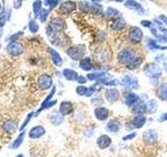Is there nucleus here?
<instances>
[{
	"label": "nucleus",
	"instance_id": "35",
	"mask_svg": "<svg viewBox=\"0 0 167 157\" xmlns=\"http://www.w3.org/2000/svg\"><path fill=\"white\" fill-rule=\"evenodd\" d=\"M76 81H77V83H79V84H82V85H83V84H86L87 83L88 79H87L85 76H78V78H77Z\"/></svg>",
	"mask_w": 167,
	"mask_h": 157
},
{
	"label": "nucleus",
	"instance_id": "24",
	"mask_svg": "<svg viewBox=\"0 0 167 157\" xmlns=\"http://www.w3.org/2000/svg\"><path fill=\"white\" fill-rule=\"evenodd\" d=\"M104 16H106V18L108 19H113V18H117L118 16H120V13H119V11H117L116 9H114V7H108V9H106V12H104Z\"/></svg>",
	"mask_w": 167,
	"mask_h": 157
},
{
	"label": "nucleus",
	"instance_id": "13",
	"mask_svg": "<svg viewBox=\"0 0 167 157\" xmlns=\"http://www.w3.org/2000/svg\"><path fill=\"white\" fill-rule=\"evenodd\" d=\"M142 136H143V140L147 144H153L158 140V133L154 129H148V130L144 131Z\"/></svg>",
	"mask_w": 167,
	"mask_h": 157
},
{
	"label": "nucleus",
	"instance_id": "31",
	"mask_svg": "<svg viewBox=\"0 0 167 157\" xmlns=\"http://www.w3.org/2000/svg\"><path fill=\"white\" fill-rule=\"evenodd\" d=\"M137 135H138V133H137V132H129V133H128L126 135H124L123 137H122V140H123V141L133 140V139L135 138Z\"/></svg>",
	"mask_w": 167,
	"mask_h": 157
},
{
	"label": "nucleus",
	"instance_id": "2",
	"mask_svg": "<svg viewBox=\"0 0 167 157\" xmlns=\"http://www.w3.org/2000/svg\"><path fill=\"white\" fill-rule=\"evenodd\" d=\"M143 72L149 79V81H151V84L153 83L157 84L159 81V79H160L162 77V74H163V69L161 68V66L159 65L158 63L151 62V63H148L144 66Z\"/></svg>",
	"mask_w": 167,
	"mask_h": 157
},
{
	"label": "nucleus",
	"instance_id": "14",
	"mask_svg": "<svg viewBox=\"0 0 167 157\" xmlns=\"http://www.w3.org/2000/svg\"><path fill=\"white\" fill-rule=\"evenodd\" d=\"M132 112L136 115H141V114H145L147 112V108H146V103L143 99H139L137 103L132 107Z\"/></svg>",
	"mask_w": 167,
	"mask_h": 157
},
{
	"label": "nucleus",
	"instance_id": "4",
	"mask_svg": "<svg viewBox=\"0 0 167 157\" xmlns=\"http://www.w3.org/2000/svg\"><path fill=\"white\" fill-rule=\"evenodd\" d=\"M119 85L128 90H137L139 89V82L138 79L131 74H124L122 78L119 80Z\"/></svg>",
	"mask_w": 167,
	"mask_h": 157
},
{
	"label": "nucleus",
	"instance_id": "7",
	"mask_svg": "<svg viewBox=\"0 0 167 157\" xmlns=\"http://www.w3.org/2000/svg\"><path fill=\"white\" fill-rule=\"evenodd\" d=\"M140 99V95L137 94L136 92H134L133 90H128L125 89L123 92V102L129 108H132V107L135 105L137 102Z\"/></svg>",
	"mask_w": 167,
	"mask_h": 157
},
{
	"label": "nucleus",
	"instance_id": "38",
	"mask_svg": "<svg viewBox=\"0 0 167 157\" xmlns=\"http://www.w3.org/2000/svg\"><path fill=\"white\" fill-rule=\"evenodd\" d=\"M159 19H160L163 23H165L167 25V17L165 16V15H160V16H159Z\"/></svg>",
	"mask_w": 167,
	"mask_h": 157
},
{
	"label": "nucleus",
	"instance_id": "34",
	"mask_svg": "<svg viewBox=\"0 0 167 157\" xmlns=\"http://www.w3.org/2000/svg\"><path fill=\"white\" fill-rule=\"evenodd\" d=\"M158 121L159 123H164V121H167V112H163V113L159 116Z\"/></svg>",
	"mask_w": 167,
	"mask_h": 157
},
{
	"label": "nucleus",
	"instance_id": "29",
	"mask_svg": "<svg viewBox=\"0 0 167 157\" xmlns=\"http://www.w3.org/2000/svg\"><path fill=\"white\" fill-rule=\"evenodd\" d=\"M91 9H92V13L94 15H100L103 13V6L98 3H95V2L91 6Z\"/></svg>",
	"mask_w": 167,
	"mask_h": 157
},
{
	"label": "nucleus",
	"instance_id": "19",
	"mask_svg": "<svg viewBox=\"0 0 167 157\" xmlns=\"http://www.w3.org/2000/svg\"><path fill=\"white\" fill-rule=\"evenodd\" d=\"M126 25V22L124 18L122 16H118L117 18L114 20L113 23H112V29H114V31H121V29H123L124 27Z\"/></svg>",
	"mask_w": 167,
	"mask_h": 157
},
{
	"label": "nucleus",
	"instance_id": "37",
	"mask_svg": "<svg viewBox=\"0 0 167 157\" xmlns=\"http://www.w3.org/2000/svg\"><path fill=\"white\" fill-rule=\"evenodd\" d=\"M164 60H166V57L164 56V54H158V56L156 57V61H158V62H160V61L163 62Z\"/></svg>",
	"mask_w": 167,
	"mask_h": 157
},
{
	"label": "nucleus",
	"instance_id": "30",
	"mask_svg": "<svg viewBox=\"0 0 167 157\" xmlns=\"http://www.w3.org/2000/svg\"><path fill=\"white\" fill-rule=\"evenodd\" d=\"M79 9H81L83 12H85V13H86V12L88 13V12L91 9V6L87 1H82V2H79Z\"/></svg>",
	"mask_w": 167,
	"mask_h": 157
},
{
	"label": "nucleus",
	"instance_id": "9",
	"mask_svg": "<svg viewBox=\"0 0 167 157\" xmlns=\"http://www.w3.org/2000/svg\"><path fill=\"white\" fill-rule=\"evenodd\" d=\"M67 54L73 60H82L84 58L85 54H86V47L84 45L71 47V48H69L68 50H67Z\"/></svg>",
	"mask_w": 167,
	"mask_h": 157
},
{
	"label": "nucleus",
	"instance_id": "40",
	"mask_svg": "<svg viewBox=\"0 0 167 157\" xmlns=\"http://www.w3.org/2000/svg\"><path fill=\"white\" fill-rule=\"evenodd\" d=\"M112 1H116V2H122L123 0H112Z\"/></svg>",
	"mask_w": 167,
	"mask_h": 157
},
{
	"label": "nucleus",
	"instance_id": "39",
	"mask_svg": "<svg viewBox=\"0 0 167 157\" xmlns=\"http://www.w3.org/2000/svg\"><path fill=\"white\" fill-rule=\"evenodd\" d=\"M163 67H164V70L167 72V62H164V63H163Z\"/></svg>",
	"mask_w": 167,
	"mask_h": 157
},
{
	"label": "nucleus",
	"instance_id": "33",
	"mask_svg": "<svg viewBox=\"0 0 167 157\" xmlns=\"http://www.w3.org/2000/svg\"><path fill=\"white\" fill-rule=\"evenodd\" d=\"M87 91H88V88H87L86 86H83V85H81V86H78L76 88V93L78 94V95H86V93H87Z\"/></svg>",
	"mask_w": 167,
	"mask_h": 157
},
{
	"label": "nucleus",
	"instance_id": "15",
	"mask_svg": "<svg viewBox=\"0 0 167 157\" xmlns=\"http://www.w3.org/2000/svg\"><path fill=\"white\" fill-rule=\"evenodd\" d=\"M124 6H125V7H128V9H132V11H135L136 13L139 15H143L145 13L144 9L141 6V4L139 3V2L135 1V0H126Z\"/></svg>",
	"mask_w": 167,
	"mask_h": 157
},
{
	"label": "nucleus",
	"instance_id": "3",
	"mask_svg": "<svg viewBox=\"0 0 167 157\" xmlns=\"http://www.w3.org/2000/svg\"><path fill=\"white\" fill-rule=\"evenodd\" d=\"M154 22L156 23L157 26H151V33L153 36L157 39V41H162L167 43V28H164L162 26L163 22L159 21V19H154Z\"/></svg>",
	"mask_w": 167,
	"mask_h": 157
},
{
	"label": "nucleus",
	"instance_id": "16",
	"mask_svg": "<svg viewBox=\"0 0 167 157\" xmlns=\"http://www.w3.org/2000/svg\"><path fill=\"white\" fill-rule=\"evenodd\" d=\"M146 46L149 50H153V51H156V50H166L167 49V46H162V45H159L157 40L154 39H151V38H147L146 39Z\"/></svg>",
	"mask_w": 167,
	"mask_h": 157
},
{
	"label": "nucleus",
	"instance_id": "21",
	"mask_svg": "<svg viewBox=\"0 0 167 157\" xmlns=\"http://www.w3.org/2000/svg\"><path fill=\"white\" fill-rule=\"evenodd\" d=\"M79 67L85 71H90L94 69V66L91 62V59L88 58V57H87V58H83L81 60V62H79Z\"/></svg>",
	"mask_w": 167,
	"mask_h": 157
},
{
	"label": "nucleus",
	"instance_id": "10",
	"mask_svg": "<svg viewBox=\"0 0 167 157\" xmlns=\"http://www.w3.org/2000/svg\"><path fill=\"white\" fill-rule=\"evenodd\" d=\"M147 123V118L145 114H141V115H135L131 121V127L132 129H141Z\"/></svg>",
	"mask_w": 167,
	"mask_h": 157
},
{
	"label": "nucleus",
	"instance_id": "11",
	"mask_svg": "<svg viewBox=\"0 0 167 157\" xmlns=\"http://www.w3.org/2000/svg\"><path fill=\"white\" fill-rule=\"evenodd\" d=\"M121 127H122V124L120 123V121H118L117 118H111L109 119V121L106 125V131L115 134L120 131Z\"/></svg>",
	"mask_w": 167,
	"mask_h": 157
},
{
	"label": "nucleus",
	"instance_id": "25",
	"mask_svg": "<svg viewBox=\"0 0 167 157\" xmlns=\"http://www.w3.org/2000/svg\"><path fill=\"white\" fill-rule=\"evenodd\" d=\"M104 103V96H103L101 94H96V95L92 96L91 99V104L94 106L98 107V106H103Z\"/></svg>",
	"mask_w": 167,
	"mask_h": 157
},
{
	"label": "nucleus",
	"instance_id": "1",
	"mask_svg": "<svg viewBox=\"0 0 167 157\" xmlns=\"http://www.w3.org/2000/svg\"><path fill=\"white\" fill-rule=\"evenodd\" d=\"M117 60L122 65H124L126 68L134 70V69L139 68L142 65V58L137 54L135 49L132 47H124L117 54Z\"/></svg>",
	"mask_w": 167,
	"mask_h": 157
},
{
	"label": "nucleus",
	"instance_id": "36",
	"mask_svg": "<svg viewBox=\"0 0 167 157\" xmlns=\"http://www.w3.org/2000/svg\"><path fill=\"white\" fill-rule=\"evenodd\" d=\"M141 25L144 26V27H151L153 23H151V21H148V20H142V21H141Z\"/></svg>",
	"mask_w": 167,
	"mask_h": 157
},
{
	"label": "nucleus",
	"instance_id": "5",
	"mask_svg": "<svg viewBox=\"0 0 167 157\" xmlns=\"http://www.w3.org/2000/svg\"><path fill=\"white\" fill-rule=\"evenodd\" d=\"M129 40L133 44H139L143 40V32L138 26H131L129 29Z\"/></svg>",
	"mask_w": 167,
	"mask_h": 157
},
{
	"label": "nucleus",
	"instance_id": "6",
	"mask_svg": "<svg viewBox=\"0 0 167 157\" xmlns=\"http://www.w3.org/2000/svg\"><path fill=\"white\" fill-rule=\"evenodd\" d=\"M93 114H94V118H95L97 121H106L110 118L111 111H110L109 108H107V107L104 106H98L94 108Z\"/></svg>",
	"mask_w": 167,
	"mask_h": 157
},
{
	"label": "nucleus",
	"instance_id": "27",
	"mask_svg": "<svg viewBox=\"0 0 167 157\" xmlns=\"http://www.w3.org/2000/svg\"><path fill=\"white\" fill-rule=\"evenodd\" d=\"M72 109H73V106H72V104L69 103V102H64V103H62L61 105V112L64 115H67V114L70 113Z\"/></svg>",
	"mask_w": 167,
	"mask_h": 157
},
{
	"label": "nucleus",
	"instance_id": "20",
	"mask_svg": "<svg viewBox=\"0 0 167 157\" xmlns=\"http://www.w3.org/2000/svg\"><path fill=\"white\" fill-rule=\"evenodd\" d=\"M157 95L161 101H167V82L162 83L157 89Z\"/></svg>",
	"mask_w": 167,
	"mask_h": 157
},
{
	"label": "nucleus",
	"instance_id": "8",
	"mask_svg": "<svg viewBox=\"0 0 167 157\" xmlns=\"http://www.w3.org/2000/svg\"><path fill=\"white\" fill-rule=\"evenodd\" d=\"M104 99L110 104H115L120 99V91L114 87H109L104 90Z\"/></svg>",
	"mask_w": 167,
	"mask_h": 157
},
{
	"label": "nucleus",
	"instance_id": "12",
	"mask_svg": "<svg viewBox=\"0 0 167 157\" xmlns=\"http://www.w3.org/2000/svg\"><path fill=\"white\" fill-rule=\"evenodd\" d=\"M96 144L99 149L101 150H106L112 144V138L108 134H101L96 139Z\"/></svg>",
	"mask_w": 167,
	"mask_h": 157
},
{
	"label": "nucleus",
	"instance_id": "28",
	"mask_svg": "<svg viewBox=\"0 0 167 157\" xmlns=\"http://www.w3.org/2000/svg\"><path fill=\"white\" fill-rule=\"evenodd\" d=\"M103 88H104V85H103V84H101L100 82H95V83L92 84V85L89 87V89H90V90L93 92V93H96V92L101 91Z\"/></svg>",
	"mask_w": 167,
	"mask_h": 157
},
{
	"label": "nucleus",
	"instance_id": "26",
	"mask_svg": "<svg viewBox=\"0 0 167 157\" xmlns=\"http://www.w3.org/2000/svg\"><path fill=\"white\" fill-rule=\"evenodd\" d=\"M64 74H65V77H66V79L69 80V81H76L77 78H78L77 72L72 70V69H65Z\"/></svg>",
	"mask_w": 167,
	"mask_h": 157
},
{
	"label": "nucleus",
	"instance_id": "32",
	"mask_svg": "<svg viewBox=\"0 0 167 157\" xmlns=\"http://www.w3.org/2000/svg\"><path fill=\"white\" fill-rule=\"evenodd\" d=\"M51 54H52V57H53V61H54V63L56 64V65H61L62 64V59H61V57L59 56V54L56 51H54V50H52L51 51Z\"/></svg>",
	"mask_w": 167,
	"mask_h": 157
},
{
	"label": "nucleus",
	"instance_id": "17",
	"mask_svg": "<svg viewBox=\"0 0 167 157\" xmlns=\"http://www.w3.org/2000/svg\"><path fill=\"white\" fill-rule=\"evenodd\" d=\"M95 59L98 62H107L110 59V51L106 48H99L95 52Z\"/></svg>",
	"mask_w": 167,
	"mask_h": 157
},
{
	"label": "nucleus",
	"instance_id": "41",
	"mask_svg": "<svg viewBox=\"0 0 167 157\" xmlns=\"http://www.w3.org/2000/svg\"><path fill=\"white\" fill-rule=\"evenodd\" d=\"M166 102H167V101H166Z\"/></svg>",
	"mask_w": 167,
	"mask_h": 157
},
{
	"label": "nucleus",
	"instance_id": "22",
	"mask_svg": "<svg viewBox=\"0 0 167 157\" xmlns=\"http://www.w3.org/2000/svg\"><path fill=\"white\" fill-rule=\"evenodd\" d=\"M146 108H147V113H156L157 110H158V101L156 99H149L146 102Z\"/></svg>",
	"mask_w": 167,
	"mask_h": 157
},
{
	"label": "nucleus",
	"instance_id": "18",
	"mask_svg": "<svg viewBox=\"0 0 167 157\" xmlns=\"http://www.w3.org/2000/svg\"><path fill=\"white\" fill-rule=\"evenodd\" d=\"M108 76L106 71H94V72H91V73H88L87 74V79L90 80L92 82H99L101 81L103 78Z\"/></svg>",
	"mask_w": 167,
	"mask_h": 157
},
{
	"label": "nucleus",
	"instance_id": "23",
	"mask_svg": "<svg viewBox=\"0 0 167 157\" xmlns=\"http://www.w3.org/2000/svg\"><path fill=\"white\" fill-rule=\"evenodd\" d=\"M75 9H76L75 2L67 1V2H65V3L62 4L61 11H62V13H64V14H69V13H71V12H73Z\"/></svg>",
	"mask_w": 167,
	"mask_h": 157
}]
</instances>
